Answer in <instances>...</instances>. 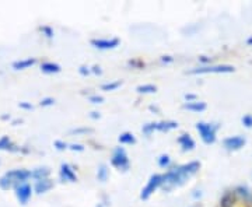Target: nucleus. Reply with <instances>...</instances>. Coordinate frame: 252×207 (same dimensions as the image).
Instances as JSON below:
<instances>
[{
    "label": "nucleus",
    "instance_id": "f257e3e1",
    "mask_svg": "<svg viewBox=\"0 0 252 207\" xmlns=\"http://www.w3.org/2000/svg\"><path fill=\"white\" fill-rule=\"evenodd\" d=\"M200 170V161H190L184 165L174 167L171 170L162 174L161 189L164 192H171L175 188H180L185 185V182L193 177Z\"/></svg>",
    "mask_w": 252,
    "mask_h": 207
},
{
    "label": "nucleus",
    "instance_id": "f03ea898",
    "mask_svg": "<svg viewBox=\"0 0 252 207\" xmlns=\"http://www.w3.org/2000/svg\"><path fill=\"white\" fill-rule=\"evenodd\" d=\"M195 129L198 130L202 142L205 144H213L217 140V130L220 129V125L217 123H207V122H198L195 125Z\"/></svg>",
    "mask_w": 252,
    "mask_h": 207
},
{
    "label": "nucleus",
    "instance_id": "7ed1b4c3",
    "mask_svg": "<svg viewBox=\"0 0 252 207\" xmlns=\"http://www.w3.org/2000/svg\"><path fill=\"white\" fill-rule=\"evenodd\" d=\"M111 165L114 168H117L118 171L127 172L130 168V160L129 155L125 151L124 147H115L112 151V157H111Z\"/></svg>",
    "mask_w": 252,
    "mask_h": 207
},
{
    "label": "nucleus",
    "instance_id": "20e7f679",
    "mask_svg": "<svg viewBox=\"0 0 252 207\" xmlns=\"http://www.w3.org/2000/svg\"><path fill=\"white\" fill-rule=\"evenodd\" d=\"M234 66L231 64H209V66H199L193 67L188 72V74H223V73H234Z\"/></svg>",
    "mask_w": 252,
    "mask_h": 207
},
{
    "label": "nucleus",
    "instance_id": "39448f33",
    "mask_svg": "<svg viewBox=\"0 0 252 207\" xmlns=\"http://www.w3.org/2000/svg\"><path fill=\"white\" fill-rule=\"evenodd\" d=\"M162 185V175L161 174H153L149 180H147V183H146V186H144L142 192H140V199L142 200H149V199L153 196L154 193H156V190L160 189Z\"/></svg>",
    "mask_w": 252,
    "mask_h": 207
},
{
    "label": "nucleus",
    "instance_id": "423d86ee",
    "mask_svg": "<svg viewBox=\"0 0 252 207\" xmlns=\"http://www.w3.org/2000/svg\"><path fill=\"white\" fill-rule=\"evenodd\" d=\"M93 48L99 49V51H111V49H117L121 45V39L119 38H93L90 41Z\"/></svg>",
    "mask_w": 252,
    "mask_h": 207
},
{
    "label": "nucleus",
    "instance_id": "0eeeda50",
    "mask_svg": "<svg viewBox=\"0 0 252 207\" xmlns=\"http://www.w3.org/2000/svg\"><path fill=\"white\" fill-rule=\"evenodd\" d=\"M14 190H16V198H17L18 203L26 206L30 199L32 196V190L34 188H31V185L28 182H23V183H17L14 186Z\"/></svg>",
    "mask_w": 252,
    "mask_h": 207
},
{
    "label": "nucleus",
    "instance_id": "6e6552de",
    "mask_svg": "<svg viewBox=\"0 0 252 207\" xmlns=\"http://www.w3.org/2000/svg\"><path fill=\"white\" fill-rule=\"evenodd\" d=\"M247 144V139L243 136H230L223 140V146L228 151H238Z\"/></svg>",
    "mask_w": 252,
    "mask_h": 207
},
{
    "label": "nucleus",
    "instance_id": "1a4fd4ad",
    "mask_svg": "<svg viewBox=\"0 0 252 207\" xmlns=\"http://www.w3.org/2000/svg\"><path fill=\"white\" fill-rule=\"evenodd\" d=\"M4 175H6V177L14 183V186H16L17 183L27 182V180L31 178V171H28V170H11V171L6 172Z\"/></svg>",
    "mask_w": 252,
    "mask_h": 207
},
{
    "label": "nucleus",
    "instance_id": "9d476101",
    "mask_svg": "<svg viewBox=\"0 0 252 207\" xmlns=\"http://www.w3.org/2000/svg\"><path fill=\"white\" fill-rule=\"evenodd\" d=\"M59 177H61L62 182H70V183L77 182V175H76V172L73 170V167H70V165L66 164V162H63L62 165H61Z\"/></svg>",
    "mask_w": 252,
    "mask_h": 207
},
{
    "label": "nucleus",
    "instance_id": "9b49d317",
    "mask_svg": "<svg viewBox=\"0 0 252 207\" xmlns=\"http://www.w3.org/2000/svg\"><path fill=\"white\" fill-rule=\"evenodd\" d=\"M177 142L181 146V150L182 151H192V150H195V147H196V142L192 139V136L188 135V133H184V135H181L178 139H177Z\"/></svg>",
    "mask_w": 252,
    "mask_h": 207
},
{
    "label": "nucleus",
    "instance_id": "f8f14e48",
    "mask_svg": "<svg viewBox=\"0 0 252 207\" xmlns=\"http://www.w3.org/2000/svg\"><path fill=\"white\" fill-rule=\"evenodd\" d=\"M54 186V180L51 179V178L36 180L35 185H34V192H35L36 195H44V193H46V192H49V190L52 189Z\"/></svg>",
    "mask_w": 252,
    "mask_h": 207
},
{
    "label": "nucleus",
    "instance_id": "ddd939ff",
    "mask_svg": "<svg viewBox=\"0 0 252 207\" xmlns=\"http://www.w3.org/2000/svg\"><path fill=\"white\" fill-rule=\"evenodd\" d=\"M182 108L187 109V111H190V112H203V111H206L207 105L206 102H203V101H193V102H184V105H182Z\"/></svg>",
    "mask_w": 252,
    "mask_h": 207
},
{
    "label": "nucleus",
    "instance_id": "4468645a",
    "mask_svg": "<svg viewBox=\"0 0 252 207\" xmlns=\"http://www.w3.org/2000/svg\"><path fill=\"white\" fill-rule=\"evenodd\" d=\"M235 200H237L235 190H228L220 199V207H234Z\"/></svg>",
    "mask_w": 252,
    "mask_h": 207
},
{
    "label": "nucleus",
    "instance_id": "2eb2a0df",
    "mask_svg": "<svg viewBox=\"0 0 252 207\" xmlns=\"http://www.w3.org/2000/svg\"><path fill=\"white\" fill-rule=\"evenodd\" d=\"M36 63L35 58H27V59H21V60H16L13 62L11 67L14 70H26V69H30L31 66H34Z\"/></svg>",
    "mask_w": 252,
    "mask_h": 207
},
{
    "label": "nucleus",
    "instance_id": "dca6fc26",
    "mask_svg": "<svg viewBox=\"0 0 252 207\" xmlns=\"http://www.w3.org/2000/svg\"><path fill=\"white\" fill-rule=\"evenodd\" d=\"M178 129V122L175 120H162V122H157V132L161 133H168L171 130Z\"/></svg>",
    "mask_w": 252,
    "mask_h": 207
},
{
    "label": "nucleus",
    "instance_id": "f3484780",
    "mask_svg": "<svg viewBox=\"0 0 252 207\" xmlns=\"http://www.w3.org/2000/svg\"><path fill=\"white\" fill-rule=\"evenodd\" d=\"M49 175H51V170L48 167H39V168H35L31 171V178L35 180L46 179V178H49Z\"/></svg>",
    "mask_w": 252,
    "mask_h": 207
},
{
    "label": "nucleus",
    "instance_id": "a211bd4d",
    "mask_svg": "<svg viewBox=\"0 0 252 207\" xmlns=\"http://www.w3.org/2000/svg\"><path fill=\"white\" fill-rule=\"evenodd\" d=\"M41 72L45 73V74H58V73L62 72V67L58 63H54V62H45V63L41 64Z\"/></svg>",
    "mask_w": 252,
    "mask_h": 207
},
{
    "label": "nucleus",
    "instance_id": "6ab92c4d",
    "mask_svg": "<svg viewBox=\"0 0 252 207\" xmlns=\"http://www.w3.org/2000/svg\"><path fill=\"white\" fill-rule=\"evenodd\" d=\"M109 178V167L107 164H99L97 168V180L101 183H105Z\"/></svg>",
    "mask_w": 252,
    "mask_h": 207
},
{
    "label": "nucleus",
    "instance_id": "aec40b11",
    "mask_svg": "<svg viewBox=\"0 0 252 207\" xmlns=\"http://www.w3.org/2000/svg\"><path fill=\"white\" fill-rule=\"evenodd\" d=\"M118 142L124 146H132V144H136V137L130 132H124L118 136Z\"/></svg>",
    "mask_w": 252,
    "mask_h": 207
},
{
    "label": "nucleus",
    "instance_id": "412c9836",
    "mask_svg": "<svg viewBox=\"0 0 252 207\" xmlns=\"http://www.w3.org/2000/svg\"><path fill=\"white\" fill-rule=\"evenodd\" d=\"M136 91L139 94H156L157 92V86L154 84H142V86H137Z\"/></svg>",
    "mask_w": 252,
    "mask_h": 207
},
{
    "label": "nucleus",
    "instance_id": "4be33fe9",
    "mask_svg": "<svg viewBox=\"0 0 252 207\" xmlns=\"http://www.w3.org/2000/svg\"><path fill=\"white\" fill-rule=\"evenodd\" d=\"M122 86V81L117 80V81H109V83H104L101 86V90L102 91H117L119 87Z\"/></svg>",
    "mask_w": 252,
    "mask_h": 207
},
{
    "label": "nucleus",
    "instance_id": "5701e85b",
    "mask_svg": "<svg viewBox=\"0 0 252 207\" xmlns=\"http://www.w3.org/2000/svg\"><path fill=\"white\" fill-rule=\"evenodd\" d=\"M154 132H157V122H150V123H146L142 127V133L147 137L153 135Z\"/></svg>",
    "mask_w": 252,
    "mask_h": 207
},
{
    "label": "nucleus",
    "instance_id": "b1692460",
    "mask_svg": "<svg viewBox=\"0 0 252 207\" xmlns=\"http://www.w3.org/2000/svg\"><path fill=\"white\" fill-rule=\"evenodd\" d=\"M235 193L240 195V196H243L244 200H247V202H251L252 200L251 190L248 189L247 186H238V188L235 189Z\"/></svg>",
    "mask_w": 252,
    "mask_h": 207
},
{
    "label": "nucleus",
    "instance_id": "393cba45",
    "mask_svg": "<svg viewBox=\"0 0 252 207\" xmlns=\"http://www.w3.org/2000/svg\"><path fill=\"white\" fill-rule=\"evenodd\" d=\"M157 164H158V167H161V168H168L170 164H171V157H170L168 154H161V155L157 158Z\"/></svg>",
    "mask_w": 252,
    "mask_h": 207
},
{
    "label": "nucleus",
    "instance_id": "a878e982",
    "mask_svg": "<svg viewBox=\"0 0 252 207\" xmlns=\"http://www.w3.org/2000/svg\"><path fill=\"white\" fill-rule=\"evenodd\" d=\"M94 129L93 127H76V129H72L69 133L73 136H81V135H89V133H93Z\"/></svg>",
    "mask_w": 252,
    "mask_h": 207
},
{
    "label": "nucleus",
    "instance_id": "bb28decb",
    "mask_svg": "<svg viewBox=\"0 0 252 207\" xmlns=\"http://www.w3.org/2000/svg\"><path fill=\"white\" fill-rule=\"evenodd\" d=\"M10 188H14V183H13L6 175H3V177L0 178V189L9 190Z\"/></svg>",
    "mask_w": 252,
    "mask_h": 207
},
{
    "label": "nucleus",
    "instance_id": "cd10ccee",
    "mask_svg": "<svg viewBox=\"0 0 252 207\" xmlns=\"http://www.w3.org/2000/svg\"><path fill=\"white\" fill-rule=\"evenodd\" d=\"M11 144L13 143H11L9 136H3V137L0 139V150H9Z\"/></svg>",
    "mask_w": 252,
    "mask_h": 207
},
{
    "label": "nucleus",
    "instance_id": "c85d7f7f",
    "mask_svg": "<svg viewBox=\"0 0 252 207\" xmlns=\"http://www.w3.org/2000/svg\"><path fill=\"white\" fill-rule=\"evenodd\" d=\"M54 147L56 148V150H59V151H64V150H67V148H69V144L64 143L63 140H55Z\"/></svg>",
    "mask_w": 252,
    "mask_h": 207
},
{
    "label": "nucleus",
    "instance_id": "c756f323",
    "mask_svg": "<svg viewBox=\"0 0 252 207\" xmlns=\"http://www.w3.org/2000/svg\"><path fill=\"white\" fill-rule=\"evenodd\" d=\"M55 104V98L52 97H45V98H42L39 101V105L42 107V108H46V107H52Z\"/></svg>",
    "mask_w": 252,
    "mask_h": 207
},
{
    "label": "nucleus",
    "instance_id": "7c9ffc66",
    "mask_svg": "<svg viewBox=\"0 0 252 207\" xmlns=\"http://www.w3.org/2000/svg\"><path fill=\"white\" fill-rule=\"evenodd\" d=\"M89 101H90L91 104L97 105V104H102V102H104V97H102V95H98V94H94V95H90V97H89Z\"/></svg>",
    "mask_w": 252,
    "mask_h": 207
},
{
    "label": "nucleus",
    "instance_id": "2f4dec72",
    "mask_svg": "<svg viewBox=\"0 0 252 207\" xmlns=\"http://www.w3.org/2000/svg\"><path fill=\"white\" fill-rule=\"evenodd\" d=\"M241 122H243L244 126L248 127V129H251L252 127V115L251 114H247V115H244L243 119H241Z\"/></svg>",
    "mask_w": 252,
    "mask_h": 207
},
{
    "label": "nucleus",
    "instance_id": "473e14b6",
    "mask_svg": "<svg viewBox=\"0 0 252 207\" xmlns=\"http://www.w3.org/2000/svg\"><path fill=\"white\" fill-rule=\"evenodd\" d=\"M79 74H80V76H83V77H87V76H90V74H93V73H91V67H89V66H84V64H83V66H80V67H79Z\"/></svg>",
    "mask_w": 252,
    "mask_h": 207
},
{
    "label": "nucleus",
    "instance_id": "72a5a7b5",
    "mask_svg": "<svg viewBox=\"0 0 252 207\" xmlns=\"http://www.w3.org/2000/svg\"><path fill=\"white\" fill-rule=\"evenodd\" d=\"M44 34H45V36L48 38V39H51V38H54V30L51 27H48V26H44V27L39 28Z\"/></svg>",
    "mask_w": 252,
    "mask_h": 207
},
{
    "label": "nucleus",
    "instance_id": "f704fd0d",
    "mask_svg": "<svg viewBox=\"0 0 252 207\" xmlns=\"http://www.w3.org/2000/svg\"><path fill=\"white\" fill-rule=\"evenodd\" d=\"M69 150H72V151H77V153H83L86 148H84V146L83 144H69Z\"/></svg>",
    "mask_w": 252,
    "mask_h": 207
},
{
    "label": "nucleus",
    "instance_id": "c9c22d12",
    "mask_svg": "<svg viewBox=\"0 0 252 207\" xmlns=\"http://www.w3.org/2000/svg\"><path fill=\"white\" fill-rule=\"evenodd\" d=\"M199 62H200V63H203V66H209V64H212L213 59L203 55V56H199Z\"/></svg>",
    "mask_w": 252,
    "mask_h": 207
},
{
    "label": "nucleus",
    "instance_id": "e433bc0d",
    "mask_svg": "<svg viewBox=\"0 0 252 207\" xmlns=\"http://www.w3.org/2000/svg\"><path fill=\"white\" fill-rule=\"evenodd\" d=\"M18 107L21 109H26V111H32L34 105L31 102H18Z\"/></svg>",
    "mask_w": 252,
    "mask_h": 207
},
{
    "label": "nucleus",
    "instance_id": "4c0bfd02",
    "mask_svg": "<svg viewBox=\"0 0 252 207\" xmlns=\"http://www.w3.org/2000/svg\"><path fill=\"white\" fill-rule=\"evenodd\" d=\"M160 62H161V63H172V62H174V58H172V56H170V55H164V56H161V58H160Z\"/></svg>",
    "mask_w": 252,
    "mask_h": 207
},
{
    "label": "nucleus",
    "instance_id": "58836bf2",
    "mask_svg": "<svg viewBox=\"0 0 252 207\" xmlns=\"http://www.w3.org/2000/svg\"><path fill=\"white\" fill-rule=\"evenodd\" d=\"M184 98L187 102H193V101H198V97L195 95V94H185L184 95Z\"/></svg>",
    "mask_w": 252,
    "mask_h": 207
},
{
    "label": "nucleus",
    "instance_id": "ea45409f",
    "mask_svg": "<svg viewBox=\"0 0 252 207\" xmlns=\"http://www.w3.org/2000/svg\"><path fill=\"white\" fill-rule=\"evenodd\" d=\"M91 73H93V74H97V76H101V74H102V69L95 64V66H93V67H91Z\"/></svg>",
    "mask_w": 252,
    "mask_h": 207
},
{
    "label": "nucleus",
    "instance_id": "a19ab883",
    "mask_svg": "<svg viewBox=\"0 0 252 207\" xmlns=\"http://www.w3.org/2000/svg\"><path fill=\"white\" fill-rule=\"evenodd\" d=\"M89 117H90L91 119H94V120H97V119H99V118H101V114H99V112H97V111H93V112H90V114H89Z\"/></svg>",
    "mask_w": 252,
    "mask_h": 207
},
{
    "label": "nucleus",
    "instance_id": "79ce46f5",
    "mask_svg": "<svg viewBox=\"0 0 252 207\" xmlns=\"http://www.w3.org/2000/svg\"><path fill=\"white\" fill-rule=\"evenodd\" d=\"M247 44H248V45H252V36H250V38L247 39Z\"/></svg>",
    "mask_w": 252,
    "mask_h": 207
},
{
    "label": "nucleus",
    "instance_id": "37998d69",
    "mask_svg": "<svg viewBox=\"0 0 252 207\" xmlns=\"http://www.w3.org/2000/svg\"><path fill=\"white\" fill-rule=\"evenodd\" d=\"M95 207H107V205H104V203H98Z\"/></svg>",
    "mask_w": 252,
    "mask_h": 207
},
{
    "label": "nucleus",
    "instance_id": "c03bdc74",
    "mask_svg": "<svg viewBox=\"0 0 252 207\" xmlns=\"http://www.w3.org/2000/svg\"><path fill=\"white\" fill-rule=\"evenodd\" d=\"M1 119H4V120H6V119H10V115H3V117H1Z\"/></svg>",
    "mask_w": 252,
    "mask_h": 207
}]
</instances>
